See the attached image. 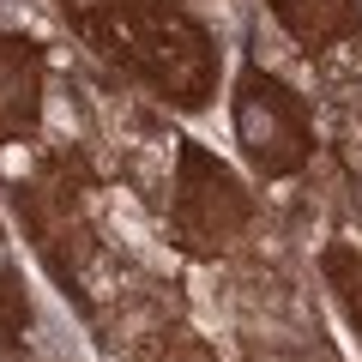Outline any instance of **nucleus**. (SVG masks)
Masks as SVG:
<instances>
[{
	"mask_svg": "<svg viewBox=\"0 0 362 362\" xmlns=\"http://www.w3.org/2000/svg\"><path fill=\"white\" fill-rule=\"evenodd\" d=\"M235 133L266 175H290L308 157V115H302L296 90H284L266 73H247L235 85Z\"/></svg>",
	"mask_w": 362,
	"mask_h": 362,
	"instance_id": "obj_2",
	"label": "nucleus"
},
{
	"mask_svg": "<svg viewBox=\"0 0 362 362\" xmlns=\"http://www.w3.org/2000/svg\"><path fill=\"white\" fill-rule=\"evenodd\" d=\"M272 13L284 18L302 42H332L344 30H356L362 6L356 0H272Z\"/></svg>",
	"mask_w": 362,
	"mask_h": 362,
	"instance_id": "obj_4",
	"label": "nucleus"
},
{
	"mask_svg": "<svg viewBox=\"0 0 362 362\" xmlns=\"http://www.w3.org/2000/svg\"><path fill=\"white\" fill-rule=\"evenodd\" d=\"M37 115V61L25 54V42H0V127Z\"/></svg>",
	"mask_w": 362,
	"mask_h": 362,
	"instance_id": "obj_5",
	"label": "nucleus"
},
{
	"mask_svg": "<svg viewBox=\"0 0 362 362\" xmlns=\"http://www.w3.org/2000/svg\"><path fill=\"white\" fill-rule=\"evenodd\" d=\"M175 218L187 247H223L247 223V194L235 187V175L223 163H211L206 151H181V199Z\"/></svg>",
	"mask_w": 362,
	"mask_h": 362,
	"instance_id": "obj_3",
	"label": "nucleus"
},
{
	"mask_svg": "<svg viewBox=\"0 0 362 362\" xmlns=\"http://www.w3.org/2000/svg\"><path fill=\"white\" fill-rule=\"evenodd\" d=\"M326 272H332V284H338V296H344L350 320L362 326V254H344V247H338V254L326 259Z\"/></svg>",
	"mask_w": 362,
	"mask_h": 362,
	"instance_id": "obj_6",
	"label": "nucleus"
},
{
	"mask_svg": "<svg viewBox=\"0 0 362 362\" xmlns=\"http://www.w3.org/2000/svg\"><path fill=\"white\" fill-rule=\"evenodd\" d=\"M109 49L127 54V66H139L175 103H199L206 85H211L206 30L194 18L157 6V0H115V13H109Z\"/></svg>",
	"mask_w": 362,
	"mask_h": 362,
	"instance_id": "obj_1",
	"label": "nucleus"
}]
</instances>
